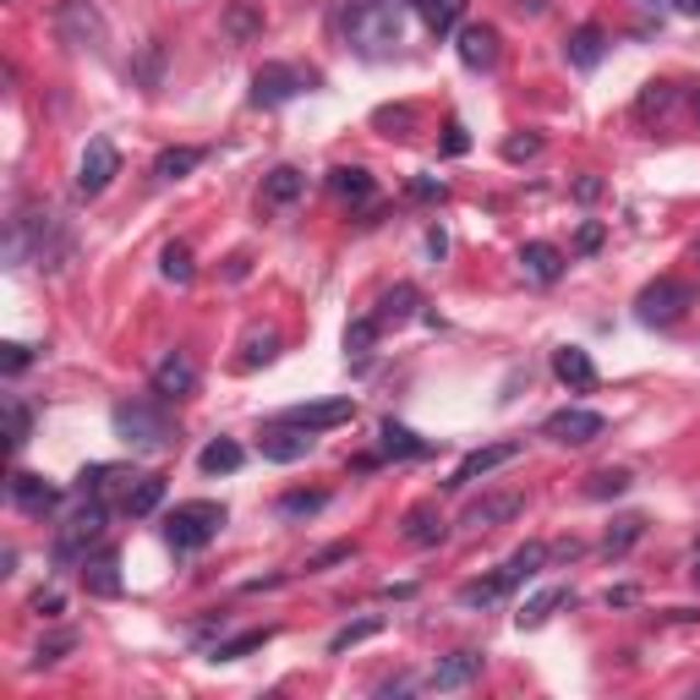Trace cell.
<instances>
[{"mask_svg":"<svg viewBox=\"0 0 700 700\" xmlns=\"http://www.w3.org/2000/svg\"><path fill=\"white\" fill-rule=\"evenodd\" d=\"M345 38L362 60H383L400 49L405 38V16H400V0H356L345 11Z\"/></svg>","mask_w":700,"mask_h":700,"instance_id":"obj_1","label":"cell"},{"mask_svg":"<svg viewBox=\"0 0 700 700\" xmlns=\"http://www.w3.org/2000/svg\"><path fill=\"white\" fill-rule=\"evenodd\" d=\"M110 422H115V433H121L137 455H164V449L175 444L170 416H164V405H153V400H121V405L110 411Z\"/></svg>","mask_w":700,"mask_h":700,"instance_id":"obj_2","label":"cell"},{"mask_svg":"<svg viewBox=\"0 0 700 700\" xmlns=\"http://www.w3.org/2000/svg\"><path fill=\"white\" fill-rule=\"evenodd\" d=\"M219 526H225V504H208V498L175 504V515L164 520V542H170L175 553H203V548L219 537Z\"/></svg>","mask_w":700,"mask_h":700,"instance_id":"obj_3","label":"cell"},{"mask_svg":"<svg viewBox=\"0 0 700 700\" xmlns=\"http://www.w3.org/2000/svg\"><path fill=\"white\" fill-rule=\"evenodd\" d=\"M104 526H110V509H104L99 498H88V504L60 526V537H55V564H60V570H82L88 548L104 542Z\"/></svg>","mask_w":700,"mask_h":700,"instance_id":"obj_4","label":"cell"},{"mask_svg":"<svg viewBox=\"0 0 700 700\" xmlns=\"http://www.w3.org/2000/svg\"><path fill=\"white\" fill-rule=\"evenodd\" d=\"M690 285H679V279H652L641 296H635V318L646 323V329H668V323H679L685 312H690Z\"/></svg>","mask_w":700,"mask_h":700,"instance_id":"obj_5","label":"cell"},{"mask_svg":"<svg viewBox=\"0 0 700 700\" xmlns=\"http://www.w3.org/2000/svg\"><path fill=\"white\" fill-rule=\"evenodd\" d=\"M115 175H121V148H115L110 137H93V142L82 148V159H77V197L110 192Z\"/></svg>","mask_w":700,"mask_h":700,"instance_id":"obj_6","label":"cell"},{"mask_svg":"<svg viewBox=\"0 0 700 700\" xmlns=\"http://www.w3.org/2000/svg\"><path fill=\"white\" fill-rule=\"evenodd\" d=\"M301 88H312V77L301 71V66H285V60H268V66H257L252 71V104H290Z\"/></svg>","mask_w":700,"mask_h":700,"instance_id":"obj_7","label":"cell"},{"mask_svg":"<svg viewBox=\"0 0 700 700\" xmlns=\"http://www.w3.org/2000/svg\"><path fill=\"white\" fill-rule=\"evenodd\" d=\"M603 433H608V422H603L597 411H586V405H564V411H553V416L542 422V438L570 444V449H586V444H597Z\"/></svg>","mask_w":700,"mask_h":700,"instance_id":"obj_8","label":"cell"},{"mask_svg":"<svg viewBox=\"0 0 700 700\" xmlns=\"http://www.w3.org/2000/svg\"><path fill=\"white\" fill-rule=\"evenodd\" d=\"M55 27H60V38L77 44V49H99V44H104V16H99L88 0H60V5H55Z\"/></svg>","mask_w":700,"mask_h":700,"instance_id":"obj_9","label":"cell"},{"mask_svg":"<svg viewBox=\"0 0 700 700\" xmlns=\"http://www.w3.org/2000/svg\"><path fill=\"white\" fill-rule=\"evenodd\" d=\"M312 444H318V438H312L307 427H296V422H274V427H263V438H257L263 460H274V466H296V460H307Z\"/></svg>","mask_w":700,"mask_h":700,"instance_id":"obj_10","label":"cell"},{"mask_svg":"<svg viewBox=\"0 0 700 700\" xmlns=\"http://www.w3.org/2000/svg\"><path fill=\"white\" fill-rule=\"evenodd\" d=\"M455 49H460V66L493 71V66H498V27H487V22H460Z\"/></svg>","mask_w":700,"mask_h":700,"instance_id":"obj_11","label":"cell"},{"mask_svg":"<svg viewBox=\"0 0 700 700\" xmlns=\"http://www.w3.org/2000/svg\"><path fill=\"white\" fill-rule=\"evenodd\" d=\"M5 493H11V504H16L22 515H49V509L60 504V487H55L49 477H33V471H11Z\"/></svg>","mask_w":700,"mask_h":700,"instance_id":"obj_12","label":"cell"},{"mask_svg":"<svg viewBox=\"0 0 700 700\" xmlns=\"http://www.w3.org/2000/svg\"><path fill=\"white\" fill-rule=\"evenodd\" d=\"M22 225L33 230V252H38V263H44V268H66V263H71V241L60 236V225H55V214H49V208H44V214H27Z\"/></svg>","mask_w":700,"mask_h":700,"instance_id":"obj_13","label":"cell"},{"mask_svg":"<svg viewBox=\"0 0 700 700\" xmlns=\"http://www.w3.org/2000/svg\"><path fill=\"white\" fill-rule=\"evenodd\" d=\"M356 416V400H312V405H290L279 422H296L307 433H329V427H345Z\"/></svg>","mask_w":700,"mask_h":700,"instance_id":"obj_14","label":"cell"},{"mask_svg":"<svg viewBox=\"0 0 700 700\" xmlns=\"http://www.w3.org/2000/svg\"><path fill=\"white\" fill-rule=\"evenodd\" d=\"M520 455V444H487V449H471L460 466H455V477L444 482L449 493H460V487H471L477 477H487V471H498V466H509Z\"/></svg>","mask_w":700,"mask_h":700,"instance_id":"obj_15","label":"cell"},{"mask_svg":"<svg viewBox=\"0 0 700 700\" xmlns=\"http://www.w3.org/2000/svg\"><path fill=\"white\" fill-rule=\"evenodd\" d=\"M526 509V493H493V498H482V504H471L466 515H460V526L471 531V537H482V531H493V526H504V520H515Z\"/></svg>","mask_w":700,"mask_h":700,"instance_id":"obj_16","label":"cell"},{"mask_svg":"<svg viewBox=\"0 0 700 700\" xmlns=\"http://www.w3.org/2000/svg\"><path fill=\"white\" fill-rule=\"evenodd\" d=\"M192 389H197L192 356H186V351H170V356L153 367V394H159V400H186Z\"/></svg>","mask_w":700,"mask_h":700,"instance_id":"obj_17","label":"cell"},{"mask_svg":"<svg viewBox=\"0 0 700 700\" xmlns=\"http://www.w3.org/2000/svg\"><path fill=\"white\" fill-rule=\"evenodd\" d=\"M482 679V652H455V657H438V668L422 679L427 690H466V685H477Z\"/></svg>","mask_w":700,"mask_h":700,"instance_id":"obj_18","label":"cell"},{"mask_svg":"<svg viewBox=\"0 0 700 700\" xmlns=\"http://www.w3.org/2000/svg\"><path fill=\"white\" fill-rule=\"evenodd\" d=\"M553 372H559V383L575 389V394H592V389H597V362H592V351H581V345H559V351H553Z\"/></svg>","mask_w":700,"mask_h":700,"instance_id":"obj_19","label":"cell"},{"mask_svg":"<svg viewBox=\"0 0 700 700\" xmlns=\"http://www.w3.org/2000/svg\"><path fill=\"white\" fill-rule=\"evenodd\" d=\"M520 274H526L531 285H553V279L564 274V252H559L553 241H526V246H520Z\"/></svg>","mask_w":700,"mask_h":700,"instance_id":"obj_20","label":"cell"},{"mask_svg":"<svg viewBox=\"0 0 700 700\" xmlns=\"http://www.w3.org/2000/svg\"><path fill=\"white\" fill-rule=\"evenodd\" d=\"M82 586H88V597H121V553L104 548V553L82 559Z\"/></svg>","mask_w":700,"mask_h":700,"instance_id":"obj_21","label":"cell"},{"mask_svg":"<svg viewBox=\"0 0 700 700\" xmlns=\"http://www.w3.org/2000/svg\"><path fill=\"white\" fill-rule=\"evenodd\" d=\"M329 192H334L340 203H372V197H378V181H372V170H362V164H340V170H329Z\"/></svg>","mask_w":700,"mask_h":700,"instance_id":"obj_22","label":"cell"},{"mask_svg":"<svg viewBox=\"0 0 700 700\" xmlns=\"http://www.w3.org/2000/svg\"><path fill=\"white\" fill-rule=\"evenodd\" d=\"M564 55H570V66H581V71H592L603 55H608V33L597 27V22H586V27H575L570 38H564Z\"/></svg>","mask_w":700,"mask_h":700,"instance_id":"obj_23","label":"cell"},{"mask_svg":"<svg viewBox=\"0 0 700 700\" xmlns=\"http://www.w3.org/2000/svg\"><path fill=\"white\" fill-rule=\"evenodd\" d=\"M542 570H548V542H526V548H515V553H509V564H504L498 575H504V586L515 592V586L537 581Z\"/></svg>","mask_w":700,"mask_h":700,"instance_id":"obj_24","label":"cell"},{"mask_svg":"<svg viewBox=\"0 0 700 700\" xmlns=\"http://www.w3.org/2000/svg\"><path fill=\"white\" fill-rule=\"evenodd\" d=\"M301 192H307V175H301L296 164H279V170L263 175V203H268V208H290Z\"/></svg>","mask_w":700,"mask_h":700,"instance_id":"obj_25","label":"cell"},{"mask_svg":"<svg viewBox=\"0 0 700 700\" xmlns=\"http://www.w3.org/2000/svg\"><path fill=\"white\" fill-rule=\"evenodd\" d=\"M449 537V526H444V515L433 509V504H416L411 515H405V542L411 548H438Z\"/></svg>","mask_w":700,"mask_h":700,"instance_id":"obj_26","label":"cell"},{"mask_svg":"<svg viewBox=\"0 0 700 700\" xmlns=\"http://www.w3.org/2000/svg\"><path fill=\"white\" fill-rule=\"evenodd\" d=\"M416 307H422V296H416V285H394V290H383V301H378V323L383 329H400V323H411L416 318Z\"/></svg>","mask_w":700,"mask_h":700,"instance_id":"obj_27","label":"cell"},{"mask_svg":"<svg viewBox=\"0 0 700 700\" xmlns=\"http://www.w3.org/2000/svg\"><path fill=\"white\" fill-rule=\"evenodd\" d=\"M164 504V477H131L126 493H121V509L126 515H153Z\"/></svg>","mask_w":700,"mask_h":700,"instance_id":"obj_28","label":"cell"},{"mask_svg":"<svg viewBox=\"0 0 700 700\" xmlns=\"http://www.w3.org/2000/svg\"><path fill=\"white\" fill-rule=\"evenodd\" d=\"M416 11H422V27H427L433 38H444V33H460L466 0H416Z\"/></svg>","mask_w":700,"mask_h":700,"instance_id":"obj_29","label":"cell"},{"mask_svg":"<svg viewBox=\"0 0 700 700\" xmlns=\"http://www.w3.org/2000/svg\"><path fill=\"white\" fill-rule=\"evenodd\" d=\"M279 356V334L274 329H263V323H252L246 329V340H241V372H252V367H263V362H274Z\"/></svg>","mask_w":700,"mask_h":700,"instance_id":"obj_30","label":"cell"},{"mask_svg":"<svg viewBox=\"0 0 700 700\" xmlns=\"http://www.w3.org/2000/svg\"><path fill=\"white\" fill-rule=\"evenodd\" d=\"M241 460H246V455H241L236 438H214V444L197 455V466H203L208 477H230V471H241Z\"/></svg>","mask_w":700,"mask_h":700,"instance_id":"obj_31","label":"cell"},{"mask_svg":"<svg viewBox=\"0 0 700 700\" xmlns=\"http://www.w3.org/2000/svg\"><path fill=\"white\" fill-rule=\"evenodd\" d=\"M570 603V586H548V592H537L526 608H520V630H537V624H548L559 608Z\"/></svg>","mask_w":700,"mask_h":700,"instance_id":"obj_32","label":"cell"},{"mask_svg":"<svg viewBox=\"0 0 700 700\" xmlns=\"http://www.w3.org/2000/svg\"><path fill=\"white\" fill-rule=\"evenodd\" d=\"M225 33H230L236 44L257 38V33H263V5H252V0H236V5L225 11Z\"/></svg>","mask_w":700,"mask_h":700,"instance_id":"obj_33","label":"cell"},{"mask_svg":"<svg viewBox=\"0 0 700 700\" xmlns=\"http://www.w3.org/2000/svg\"><path fill=\"white\" fill-rule=\"evenodd\" d=\"M197 164H203V148H164V153L153 159V175H159V181H186Z\"/></svg>","mask_w":700,"mask_h":700,"instance_id":"obj_34","label":"cell"},{"mask_svg":"<svg viewBox=\"0 0 700 700\" xmlns=\"http://www.w3.org/2000/svg\"><path fill=\"white\" fill-rule=\"evenodd\" d=\"M383 455H400V460H422V455H433V444H422L411 427H400V422H383Z\"/></svg>","mask_w":700,"mask_h":700,"instance_id":"obj_35","label":"cell"},{"mask_svg":"<svg viewBox=\"0 0 700 700\" xmlns=\"http://www.w3.org/2000/svg\"><path fill=\"white\" fill-rule=\"evenodd\" d=\"M641 537H646V520H641V515H624V520H613V526H608L603 553H608V559H624V553H630Z\"/></svg>","mask_w":700,"mask_h":700,"instance_id":"obj_36","label":"cell"},{"mask_svg":"<svg viewBox=\"0 0 700 700\" xmlns=\"http://www.w3.org/2000/svg\"><path fill=\"white\" fill-rule=\"evenodd\" d=\"M159 274H164L170 285H192V252H186V241H170V246L159 252Z\"/></svg>","mask_w":700,"mask_h":700,"instance_id":"obj_37","label":"cell"},{"mask_svg":"<svg viewBox=\"0 0 700 700\" xmlns=\"http://www.w3.org/2000/svg\"><path fill=\"white\" fill-rule=\"evenodd\" d=\"M274 641V630H246V635H236V641H219L214 646V663H236V657H246V652H263Z\"/></svg>","mask_w":700,"mask_h":700,"instance_id":"obj_38","label":"cell"},{"mask_svg":"<svg viewBox=\"0 0 700 700\" xmlns=\"http://www.w3.org/2000/svg\"><path fill=\"white\" fill-rule=\"evenodd\" d=\"M372 126H378L383 137H411V126H416V110H411V104H383V110L372 115Z\"/></svg>","mask_w":700,"mask_h":700,"instance_id":"obj_39","label":"cell"},{"mask_svg":"<svg viewBox=\"0 0 700 700\" xmlns=\"http://www.w3.org/2000/svg\"><path fill=\"white\" fill-rule=\"evenodd\" d=\"M378 630H383V619H356V624H345V630H334V635H329V652L340 657V652H351V646L372 641Z\"/></svg>","mask_w":700,"mask_h":700,"instance_id":"obj_40","label":"cell"},{"mask_svg":"<svg viewBox=\"0 0 700 700\" xmlns=\"http://www.w3.org/2000/svg\"><path fill=\"white\" fill-rule=\"evenodd\" d=\"M674 99H679V93H674V82H646V88H641V99H635V110L652 121V115H668V110H674Z\"/></svg>","mask_w":700,"mask_h":700,"instance_id":"obj_41","label":"cell"},{"mask_svg":"<svg viewBox=\"0 0 700 700\" xmlns=\"http://www.w3.org/2000/svg\"><path fill=\"white\" fill-rule=\"evenodd\" d=\"M378 334H383L378 318H356V323L345 329V356H367V351L378 345Z\"/></svg>","mask_w":700,"mask_h":700,"instance_id":"obj_42","label":"cell"},{"mask_svg":"<svg viewBox=\"0 0 700 700\" xmlns=\"http://www.w3.org/2000/svg\"><path fill=\"white\" fill-rule=\"evenodd\" d=\"M630 487H635L630 471H597V477H586V498H619Z\"/></svg>","mask_w":700,"mask_h":700,"instance_id":"obj_43","label":"cell"},{"mask_svg":"<svg viewBox=\"0 0 700 700\" xmlns=\"http://www.w3.org/2000/svg\"><path fill=\"white\" fill-rule=\"evenodd\" d=\"M509 586H504V575H487V581H471V586H460V608H487V603H498Z\"/></svg>","mask_w":700,"mask_h":700,"instance_id":"obj_44","label":"cell"},{"mask_svg":"<svg viewBox=\"0 0 700 700\" xmlns=\"http://www.w3.org/2000/svg\"><path fill=\"white\" fill-rule=\"evenodd\" d=\"M5 427H11V449H22V444L33 438V411H27L16 394H5Z\"/></svg>","mask_w":700,"mask_h":700,"instance_id":"obj_45","label":"cell"},{"mask_svg":"<svg viewBox=\"0 0 700 700\" xmlns=\"http://www.w3.org/2000/svg\"><path fill=\"white\" fill-rule=\"evenodd\" d=\"M329 504V493H285L279 498V515H318Z\"/></svg>","mask_w":700,"mask_h":700,"instance_id":"obj_46","label":"cell"},{"mask_svg":"<svg viewBox=\"0 0 700 700\" xmlns=\"http://www.w3.org/2000/svg\"><path fill=\"white\" fill-rule=\"evenodd\" d=\"M537 153H542V137H537V131H526V137H509V142H504V159H509V164H526V159H537Z\"/></svg>","mask_w":700,"mask_h":700,"instance_id":"obj_47","label":"cell"},{"mask_svg":"<svg viewBox=\"0 0 700 700\" xmlns=\"http://www.w3.org/2000/svg\"><path fill=\"white\" fill-rule=\"evenodd\" d=\"M33 367V351L27 345H0V372L5 378H16V372H27Z\"/></svg>","mask_w":700,"mask_h":700,"instance_id":"obj_48","label":"cell"},{"mask_svg":"<svg viewBox=\"0 0 700 700\" xmlns=\"http://www.w3.org/2000/svg\"><path fill=\"white\" fill-rule=\"evenodd\" d=\"M66 652H71V635H60V641H49V646H38V652H33V668H49V663H60Z\"/></svg>","mask_w":700,"mask_h":700,"instance_id":"obj_49","label":"cell"},{"mask_svg":"<svg viewBox=\"0 0 700 700\" xmlns=\"http://www.w3.org/2000/svg\"><path fill=\"white\" fill-rule=\"evenodd\" d=\"M351 553H356L351 542H334V548H323L318 559H307V570H329V564H340V559H351Z\"/></svg>","mask_w":700,"mask_h":700,"instance_id":"obj_50","label":"cell"},{"mask_svg":"<svg viewBox=\"0 0 700 700\" xmlns=\"http://www.w3.org/2000/svg\"><path fill=\"white\" fill-rule=\"evenodd\" d=\"M60 608H66L60 592H38V597H33V613H38V619H60Z\"/></svg>","mask_w":700,"mask_h":700,"instance_id":"obj_51","label":"cell"},{"mask_svg":"<svg viewBox=\"0 0 700 700\" xmlns=\"http://www.w3.org/2000/svg\"><path fill=\"white\" fill-rule=\"evenodd\" d=\"M411 197H422V203H433V197H438V203H444V181H433V175H416V181H411Z\"/></svg>","mask_w":700,"mask_h":700,"instance_id":"obj_52","label":"cell"},{"mask_svg":"<svg viewBox=\"0 0 700 700\" xmlns=\"http://www.w3.org/2000/svg\"><path fill=\"white\" fill-rule=\"evenodd\" d=\"M471 148V131L460 121H449V137H444V153H466Z\"/></svg>","mask_w":700,"mask_h":700,"instance_id":"obj_53","label":"cell"},{"mask_svg":"<svg viewBox=\"0 0 700 700\" xmlns=\"http://www.w3.org/2000/svg\"><path fill=\"white\" fill-rule=\"evenodd\" d=\"M575 197H581V203H597V197H603V181H597V175H581V181H575Z\"/></svg>","mask_w":700,"mask_h":700,"instance_id":"obj_54","label":"cell"},{"mask_svg":"<svg viewBox=\"0 0 700 700\" xmlns=\"http://www.w3.org/2000/svg\"><path fill=\"white\" fill-rule=\"evenodd\" d=\"M575 246H581V252H597V246H603V225H581Z\"/></svg>","mask_w":700,"mask_h":700,"instance_id":"obj_55","label":"cell"},{"mask_svg":"<svg viewBox=\"0 0 700 700\" xmlns=\"http://www.w3.org/2000/svg\"><path fill=\"white\" fill-rule=\"evenodd\" d=\"M635 597H641L635 586H613V592H608V608H630Z\"/></svg>","mask_w":700,"mask_h":700,"instance_id":"obj_56","label":"cell"},{"mask_svg":"<svg viewBox=\"0 0 700 700\" xmlns=\"http://www.w3.org/2000/svg\"><path fill=\"white\" fill-rule=\"evenodd\" d=\"M444 246H449V236H444V230H427V252L444 257Z\"/></svg>","mask_w":700,"mask_h":700,"instance_id":"obj_57","label":"cell"},{"mask_svg":"<svg viewBox=\"0 0 700 700\" xmlns=\"http://www.w3.org/2000/svg\"><path fill=\"white\" fill-rule=\"evenodd\" d=\"M679 11H685V16H700V0H679Z\"/></svg>","mask_w":700,"mask_h":700,"instance_id":"obj_58","label":"cell"},{"mask_svg":"<svg viewBox=\"0 0 700 700\" xmlns=\"http://www.w3.org/2000/svg\"><path fill=\"white\" fill-rule=\"evenodd\" d=\"M690 257H696V263H700V241H696V246H690Z\"/></svg>","mask_w":700,"mask_h":700,"instance_id":"obj_59","label":"cell"},{"mask_svg":"<svg viewBox=\"0 0 700 700\" xmlns=\"http://www.w3.org/2000/svg\"><path fill=\"white\" fill-rule=\"evenodd\" d=\"M696 586H700V559H696Z\"/></svg>","mask_w":700,"mask_h":700,"instance_id":"obj_60","label":"cell"},{"mask_svg":"<svg viewBox=\"0 0 700 700\" xmlns=\"http://www.w3.org/2000/svg\"><path fill=\"white\" fill-rule=\"evenodd\" d=\"M696 115H700V93H696Z\"/></svg>","mask_w":700,"mask_h":700,"instance_id":"obj_61","label":"cell"},{"mask_svg":"<svg viewBox=\"0 0 700 700\" xmlns=\"http://www.w3.org/2000/svg\"><path fill=\"white\" fill-rule=\"evenodd\" d=\"M696 559H700V548H696Z\"/></svg>","mask_w":700,"mask_h":700,"instance_id":"obj_62","label":"cell"}]
</instances>
